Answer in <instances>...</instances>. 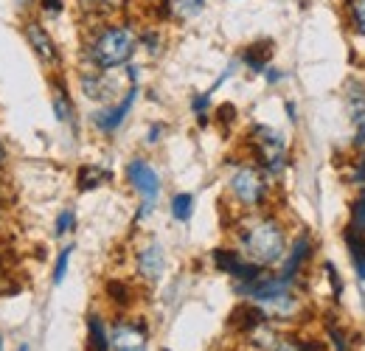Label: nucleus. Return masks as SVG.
Returning a JSON list of instances; mask_svg holds the SVG:
<instances>
[{"label":"nucleus","mask_w":365,"mask_h":351,"mask_svg":"<svg viewBox=\"0 0 365 351\" xmlns=\"http://www.w3.org/2000/svg\"><path fill=\"white\" fill-rule=\"evenodd\" d=\"M239 253L253 264L270 267L287 253V233L273 217H247L239 225Z\"/></svg>","instance_id":"1"},{"label":"nucleus","mask_w":365,"mask_h":351,"mask_svg":"<svg viewBox=\"0 0 365 351\" xmlns=\"http://www.w3.org/2000/svg\"><path fill=\"white\" fill-rule=\"evenodd\" d=\"M138 51V34L130 26H104L88 43V59L96 71H115Z\"/></svg>","instance_id":"2"},{"label":"nucleus","mask_w":365,"mask_h":351,"mask_svg":"<svg viewBox=\"0 0 365 351\" xmlns=\"http://www.w3.org/2000/svg\"><path fill=\"white\" fill-rule=\"evenodd\" d=\"M228 188L242 208H262L264 200H267V191H270L267 175L259 166H250V163H242V166L233 169Z\"/></svg>","instance_id":"3"},{"label":"nucleus","mask_w":365,"mask_h":351,"mask_svg":"<svg viewBox=\"0 0 365 351\" xmlns=\"http://www.w3.org/2000/svg\"><path fill=\"white\" fill-rule=\"evenodd\" d=\"M250 143L264 175H281L287 169V141L278 130L259 124L250 130Z\"/></svg>","instance_id":"4"},{"label":"nucleus","mask_w":365,"mask_h":351,"mask_svg":"<svg viewBox=\"0 0 365 351\" xmlns=\"http://www.w3.org/2000/svg\"><path fill=\"white\" fill-rule=\"evenodd\" d=\"M127 180H130V185L135 188L138 194L143 197V205H140L138 217L152 214V208L158 203V194H160V177H158V172L143 158H133L127 163Z\"/></svg>","instance_id":"5"},{"label":"nucleus","mask_w":365,"mask_h":351,"mask_svg":"<svg viewBox=\"0 0 365 351\" xmlns=\"http://www.w3.org/2000/svg\"><path fill=\"white\" fill-rule=\"evenodd\" d=\"M138 98V88L127 90V96L115 104V107H101L96 116H93V124L98 127V132H104V135H110V132H115L124 121H127V116H130V110H133V104H135Z\"/></svg>","instance_id":"6"},{"label":"nucleus","mask_w":365,"mask_h":351,"mask_svg":"<svg viewBox=\"0 0 365 351\" xmlns=\"http://www.w3.org/2000/svg\"><path fill=\"white\" fill-rule=\"evenodd\" d=\"M149 337L140 323H118L110 332V349L113 351H146Z\"/></svg>","instance_id":"7"},{"label":"nucleus","mask_w":365,"mask_h":351,"mask_svg":"<svg viewBox=\"0 0 365 351\" xmlns=\"http://www.w3.org/2000/svg\"><path fill=\"white\" fill-rule=\"evenodd\" d=\"M26 40H29V45L34 48V54H37L46 65L59 62L56 43H53V37L43 29V23H40V20H29V23H26Z\"/></svg>","instance_id":"8"},{"label":"nucleus","mask_w":365,"mask_h":351,"mask_svg":"<svg viewBox=\"0 0 365 351\" xmlns=\"http://www.w3.org/2000/svg\"><path fill=\"white\" fill-rule=\"evenodd\" d=\"M312 250H315V248H312V239H309V233H301V236L292 242V248H289V256H287V262H284L281 278H287V281H292V284H295L298 273L304 270V264L309 262Z\"/></svg>","instance_id":"9"},{"label":"nucleus","mask_w":365,"mask_h":351,"mask_svg":"<svg viewBox=\"0 0 365 351\" xmlns=\"http://www.w3.org/2000/svg\"><path fill=\"white\" fill-rule=\"evenodd\" d=\"M163 270H166V253H163V248L158 242L143 245L140 253H138V273L146 281H158L163 275Z\"/></svg>","instance_id":"10"},{"label":"nucleus","mask_w":365,"mask_h":351,"mask_svg":"<svg viewBox=\"0 0 365 351\" xmlns=\"http://www.w3.org/2000/svg\"><path fill=\"white\" fill-rule=\"evenodd\" d=\"M270 56H273V43H270V40L253 43V45H247V48L242 51V62H245V65H247L253 73H264V71H267Z\"/></svg>","instance_id":"11"},{"label":"nucleus","mask_w":365,"mask_h":351,"mask_svg":"<svg viewBox=\"0 0 365 351\" xmlns=\"http://www.w3.org/2000/svg\"><path fill=\"white\" fill-rule=\"evenodd\" d=\"M346 245H349L351 262H354V270H357V278L365 281V230L346 228Z\"/></svg>","instance_id":"12"},{"label":"nucleus","mask_w":365,"mask_h":351,"mask_svg":"<svg viewBox=\"0 0 365 351\" xmlns=\"http://www.w3.org/2000/svg\"><path fill=\"white\" fill-rule=\"evenodd\" d=\"M346 110H349L354 124L365 118V88L360 82H349L346 85Z\"/></svg>","instance_id":"13"},{"label":"nucleus","mask_w":365,"mask_h":351,"mask_svg":"<svg viewBox=\"0 0 365 351\" xmlns=\"http://www.w3.org/2000/svg\"><path fill=\"white\" fill-rule=\"evenodd\" d=\"M205 9V0H166V17L191 20Z\"/></svg>","instance_id":"14"},{"label":"nucleus","mask_w":365,"mask_h":351,"mask_svg":"<svg viewBox=\"0 0 365 351\" xmlns=\"http://www.w3.org/2000/svg\"><path fill=\"white\" fill-rule=\"evenodd\" d=\"M107 180H110L107 169H101V166H82L79 175H76V185H79V191H91V188H98Z\"/></svg>","instance_id":"15"},{"label":"nucleus","mask_w":365,"mask_h":351,"mask_svg":"<svg viewBox=\"0 0 365 351\" xmlns=\"http://www.w3.org/2000/svg\"><path fill=\"white\" fill-rule=\"evenodd\" d=\"M88 335H91L93 351H110V332H107V326L101 323L98 315H91V317H88Z\"/></svg>","instance_id":"16"},{"label":"nucleus","mask_w":365,"mask_h":351,"mask_svg":"<svg viewBox=\"0 0 365 351\" xmlns=\"http://www.w3.org/2000/svg\"><path fill=\"white\" fill-rule=\"evenodd\" d=\"M107 71H98L96 76H85L82 79V88H85V96L88 98H107L110 93H113V88H110V82H107V76H104Z\"/></svg>","instance_id":"17"},{"label":"nucleus","mask_w":365,"mask_h":351,"mask_svg":"<svg viewBox=\"0 0 365 351\" xmlns=\"http://www.w3.org/2000/svg\"><path fill=\"white\" fill-rule=\"evenodd\" d=\"M169 208H172V217L178 222H188L194 217V197L191 194H175Z\"/></svg>","instance_id":"18"},{"label":"nucleus","mask_w":365,"mask_h":351,"mask_svg":"<svg viewBox=\"0 0 365 351\" xmlns=\"http://www.w3.org/2000/svg\"><path fill=\"white\" fill-rule=\"evenodd\" d=\"M349 23L354 34L365 37V0H349Z\"/></svg>","instance_id":"19"},{"label":"nucleus","mask_w":365,"mask_h":351,"mask_svg":"<svg viewBox=\"0 0 365 351\" xmlns=\"http://www.w3.org/2000/svg\"><path fill=\"white\" fill-rule=\"evenodd\" d=\"M53 113H56V121H71L73 107H71V98H68L65 88L53 90Z\"/></svg>","instance_id":"20"},{"label":"nucleus","mask_w":365,"mask_h":351,"mask_svg":"<svg viewBox=\"0 0 365 351\" xmlns=\"http://www.w3.org/2000/svg\"><path fill=\"white\" fill-rule=\"evenodd\" d=\"M349 228H354V230H365V191L354 200V208H351V222H349Z\"/></svg>","instance_id":"21"},{"label":"nucleus","mask_w":365,"mask_h":351,"mask_svg":"<svg viewBox=\"0 0 365 351\" xmlns=\"http://www.w3.org/2000/svg\"><path fill=\"white\" fill-rule=\"evenodd\" d=\"M71 253H73V248H71V245H68V248H62V253H59V259H56V270H53V284H62V281H65Z\"/></svg>","instance_id":"22"},{"label":"nucleus","mask_w":365,"mask_h":351,"mask_svg":"<svg viewBox=\"0 0 365 351\" xmlns=\"http://www.w3.org/2000/svg\"><path fill=\"white\" fill-rule=\"evenodd\" d=\"M73 225H76V217H73V211H62V214L56 217L53 233H56V236H65V233H71V230H73Z\"/></svg>","instance_id":"23"},{"label":"nucleus","mask_w":365,"mask_h":351,"mask_svg":"<svg viewBox=\"0 0 365 351\" xmlns=\"http://www.w3.org/2000/svg\"><path fill=\"white\" fill-rule=\"evenodd\" d=\"M326 275H329V281H331L334 298H340V295H343V281H340V275H337V267H334V264H326Z\"/></svg>","instance_id":"24"},{"label":"nucleus","mask_w":365,"mask_h":351,"mask_svg":"<svg viewBox=\"0 0 365 351\" xmlns=\"http://www.w3.org/2000/svg\"><path fill=\"white\" fill-rule=\"evenodd\" d=\"M118 0H79V6H85L88 11H104L110 6H115Z\"/></svg>","instance_id":"25"},{"label":"nucleus","mask_w":365,"mask_h":351,"mask_svg":"<svg viewBox=\"0 0 365 351\" xmlns=\"http://www.w3.org/2000/svg\"><path fill=\"white\" fill-rule=\"evenodd\" d=\"M351 183H357V185H365V152L360 155V158H357V166H354Z\"/></svg>","instance_id":"26"},{"label":"nucleus","mask_w":365,"mask_h":351,"mask_svg":"<svg viewBox=\"0 0 365 351\" xmlns=\"http://www.w3.org/2000/svg\"><path fill=\"white\" fill-rule=\"evenodd\" d=\"M40 6L51 11V14H56V11H62V0H40Z\"/></svg>","instance_id":"27"},{"label":"nucleus","mask_w":365,"mask_h":351,"mask_svg":"<svg viewBox=\"0 0 365 351\" xmlns=\"http://www.w3.org/2000/svg\"><path fill=\"white\" fill-rule=\"evenodd\" d=\"M354 146H365V118L357 121V135H354Z\"/></svg>","instance_id":"28"},{"label":"nucleus","mask_w":365,"mask_h":351,"mask_svg":"<svg viewBox=\"0 0 365 351\" xmlns=\"http://www.w3.org/2000/svg\"><path fill=\"white\" fill-rule=\"evenodd\" d=\"M264 76H267V82H270V85H278V82L284 79V73H281V71H275V68H267V71H264Z\"/></svg>","instance_id":"29"},{"label":"nucleus","mask_w":365,"mask_h":351,"mask_svg":"<svg viewBox=\"0 0 365 351\" xmlns=\"http://www.w3.org/2000/svg\"><path fill=\"white\" fill-rule=\"evenodd\" d=\"M217 113H220V121H230V118H233V107H230V104H222Z\"/></svg>","instance_id":"30"},{"label":"nucleus","mask_w":365,"mask_h":351,"mask_svg":"<svg viewBox=\"0 0 365 351\" xmlns=\"http://www.w3.org/2000/svg\"><path fill=\"white\" fill-rule=\"evenodd\" d=\"M160 132H163V127H160V124H158V127H152V130H149V143H155V141L160 138Z\"/></svg>","instance_id":"31"},{"label":"nucleus","mask_w":365,"mask_h":351,"mask_svg":"<svg viewBox=\"0 0 365 351\" xmlns=\"http://www.w3.org/2000/svg\"><path fill=\"white\" fill-rule=\"evenodd\" d=\"M287 116H289V121H295V104H289V101H287Z\"/></svg>","instance_id":"32"},{"label":"nucleus","mask_w":365,"mask_h":351,"mask_svg":"<svg viewBox=\"0 0 365 351\" xmlns=\"http://www.w3.org/2000/svg\"><path fill=\"white\" fill-rule=\"evenodd\" d=\"M3 163H6V146L0 143V166H3Z\"/></svg>","instance_id":"33"},{"label":"nucleus","mask_w":365,"mask_h":351,"mask_svg":"<svg viewBox=\"0 0 365 351\" xmlns=\"http://www.w3.org/2000/svg\"><path fill=\"white\" fill-rule=\"evenodd\" d=\"M17 3H20V6H29V3H31V0H17Z\"/></svg>","instance_id":"34"}]
</instances>
